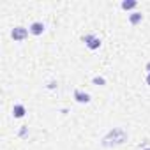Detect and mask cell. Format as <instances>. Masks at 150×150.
Segmentation results:
<instances>
[{
  "label": "cell",
  "instance_id": "6da1fadb",
  "mask_svg": "<svg viewBox=\"0 0 150 150\" xmlns=\"http://www.w3.org/2000/svg\"><path fill=\"white\" fill-rule=\"evenodd\" d=\"M125 138H127V134H125L122 129H113V131H111L104 139H103V145H106L110 139H113V141H111V145H120V143H124V141H125Z\"/></svg>",
  "mask_w": 150,
  "mask_h": 150
},
{
  "label": "cell",
  "instance_id": "7a4b0ae2",
  "mask_svg": "<svg viewBox=\"0 0 150 150\" xmlns=\"http://www.w3.org/2000/svg\"><path fill=\"white\" fill-rule=\"evenodd\" d=\"M28 32H30V30H27L25 27H16V28H13L11 37H13L14 41H23V39H27Z\"/></svg>",
  "mask_w": 150,
  "mask_h": 150
},
{
  "label": "cell",
  "instance_id": "3957f363",
  "mask_svg": "<svg viewBox=\"0 0 150 150\" xmlns=\"http://www.w3.org/2000/svg\"><path fill=\"white\" fill-rule=\"evenodd\" d=\"M83 42L90 48V50H97L101 46V39L96 35H83Z\"/></svg>",
  "mask_w": 150,
  "mask_h": 150
},
{
  "label": "cell",
  "instance_id": "277c9868",
  "mask_svg": "<svg viewBox=\"0 0 150 150\" xmlns=\"http://www.w3.org/2000/svg\"><path fill=\"white\" fill-rule=\"evenodd\" d=\"M74 99H76V103H81V104L90 103V96L87 92H81V90H74Z\"/></svg>",
  "mask_w": 150,
  "mask_h": 150
},
{
  "label": "cell",
  "instance_id": "5b68a950",
  "mask_svg": "<svg viewBox=\"0 0 150 150\" xmlns=\"http://www.w3.org/2000/svg\"><path fill=\"white\" fill-rule=\"evenodd\" d=\"M30 34H34V35H41L42 32H44V25L41 23V21H35V23H32L30 25Z\"/></svg>",
  "mask_w": 150,
  "mask_h": 150
},
{
  "label": "cell",
  "instance_id": "8992f818",
  "mask_svg": "<svg viewBox=\"0 0 150 150\" xmlns=\"http://www.w3.org/2000/svg\"><path fill=\"white\" fill-rule=\"evenodd\" d=\"M25 113H27V110H25L23 104H14V108H13V115H14L16 118H23Z\"/></svg>",
  "mask_w": 150,
  "mask_h": 150
},
{
  "label": "cell",
  "instance_id": "52a82bcc",
  "mask_svg": "<svg viewBox=\"0 0 150 150\" xmlns=\"http://www.w3.org/2000/svg\"><path fill=\"white\" fill-rule=\"evenodd\" d=\"M136 6H138L136 0H124V2H122V9H124V11H131V9H134Z\"/></svg>",
  "mask_w": 150,
  "mask_h": 150
},
{
  "label": "cell",
  "instance_id": "ba28073f",
  "mask_svg": "<svg viewBox=\"0 0 150 150\" xmlns=\"http://www.w3.org/2000/svg\"><path fill=\"white\" fill-rule=\"evenodd\" d=\"M141 20H143V14H141V13H132V14L129 16L131 25H138V23H141Z\"/></svg>",
  "mask_w": 150,
  "mask_h": 150
},
{
  "label": "cell",
  "instance_id": "9c48e42d",
  "mask_svg": "<svg viewBox=\"0 0 150 150\" xmlns=\"http://www.w3.org/2000/svg\"><path fill=\"white\" fill-rule=\"evenodd\" d=\"M92 81H94V85H104V83H106V80H104V78H101V76H97V78H94Z\"/></svg>",
  "mask_w": 150,
  "mask_h": 150
},
{
  "label": "cell",
  "instance_id": "30bf717a",
  "mask_svg": "<svg viewBox=\"0 0 150 150\" xmlns=\"http://www.w3.org/2000/svg\"><path fill=\"white\" fill-rule=\"evenodd\" d=\"M146 71H148V74H150V62L146 64Z\"/></svg>",
  "mask_w": 150,
  "mask_h": 150
},
{
  "label": "cell",
  "instance_id": "8fae6325",
  "mask_svg": "<svg viewBox=\"0 0 150 150\" xmlns=\"http://www.w3.org/2000/svg\"><path fill=\"white\" fill-rule=\"evenodd\" d=\"M146 83L150 85V74H148V76H146Z\"/></svg>",
  "mask_w": 150,
  "mask_h": 150
},
{
  "label": "cell",
  "instance_id": "7c38bea8",
  "mask_svg": "<svg viewBox=\"0 0 150 150\" xmlns=\"http://www.w3.org/2000/svg\"><path fill=\"white\" fill-rule=\"evenodd\" d=\"M143 150H150V148H143Z\"/></svg>",
  "mask_w": 150,
  "mask_h": 150
}]
</instances>
